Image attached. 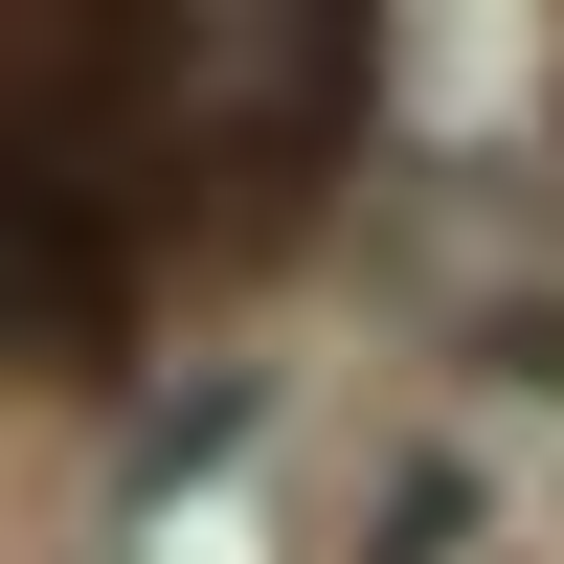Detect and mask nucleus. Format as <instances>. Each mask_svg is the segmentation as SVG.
I'll return each instance as SVG.
<instances>
[{
	"label": "nucleus",
	"instance_id": "obj_1",
	"mask_svg": "<svg viewBox=\"0 0 564 564\" xmlns=\"http://www.w3.org/2000/svg\"><path fill=\"white\" fill-rule=\"evenodd\" d=\"M452 542H475V452H406L384 520H361V564H452Z\"/></svg>",
	"mask_w": 564,
	"mask_h": 564
}]
</instances>
